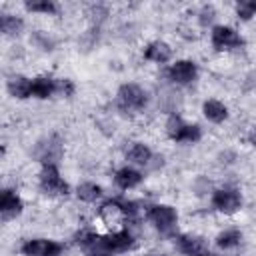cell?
<instances>
[{"label": "cell", "instance_id": "obj_18", "mask_svg": "<svg viewBox=\"0 0 256 256\" xmlns=\"http://www.w3.org/2000/svg\"><path fill=\"white\" fill-rule=\"evenodd\" d=\"M126 158L132 162V164H150V160H152V152H150V148L146 146V144H134L130 150H128V154H126Z\"/></svg>", "mask_w": 256, "mask_h": 256}, {"label": "cell", "instance_id": "obj_3", "mask_svg": "<svg viewBox=\"0 0 256 256\" xmlns=\"http://www.w3.org/2000/svg\"><path fill=\"white\" fill-rule=\"evenodd\" d=\"M126 212L120 204V200H110V202H104L100 206V220L112 230V232H118L122 230V224L126 220Z\"/></svg>", "mask_w": 256, "mask_h": 256}, {"label": "cell", "instance_id": "obj_24", "mask_svg": "<svg viewBox=\"0 0 256 256\" xmlns=\"http://www.w3.org/2000/svg\"><path fill=\"white\" fill-rule=\"evenodd\" d=\"M200 140V128L196 124H184L180 136L176 138V142H196Z\"/></svg>", "mask_w": 256, "mask_h": 256}, {"label": "cell", "instance_id": "obj_6", "mask_svg": "<svg viewBox=\"0 0 256 256\" xmlns=\"http://www.w3.org/2000/svg\"><path fill=\"white\" fill-rule=\"evenodd\" d=\"M210 42L216 50H228V48H238L242 46L240 34L230 28V26H216L210 34Z\"/></svg>", "mask_w": 256, "mask_h": 256}, {"label": "cell", "instance_id": "obj_4", "mask_svg": "<svg viewBox=\"0 0 256 256\" xmlns=\"http://www.w3.org/2000/svg\"><path fill=\"white\" fill-rule=\"evenodd\" d=\"M240 204H242V198H240L238 190H234V188H220L212 194V206L218 212L232 214L240 208Z\"/></svg>", "mask_w": 256, "mask_h": 256}, {"label": "cell", "instance_id": "obj_31", "mask_svg": "<svg viewBox=\"0 0 256 256\" xmlns=\"http://www.w3.org/2000/svg\"><path fill=\"white\" fill-rule=\"evenodd\" d=\"M196 256H214V254H210V252H202V254H196Z\"/></svg>", "mask_w": 256, "mask_h": 256}, {"label": "cell", "instance_id": "obj_7", "mask_svg": "<svg viewBox=\"0 0 256 256\" xmlns=\"http://www.w3.org/2000/svg\"><path fill=\"white\" fill-rule=\"evenodd\" d=\"M148 218L158 226L160 232H172L174 224H176V210L172 206H166V204H156V206H150L148 210Z\"/></svg>", "mask_w": 256, "mask_h": 256}, {"label": "cell", "instance_id": "obj_26", "mask_svg": "<svg viewBox=\"0 0 256 256\" xmlns=\"http://www.w3.org/2000/svg\"><path fill=\"white\" fill-rule=\"evenodd\" d=\"M236 14H238V18H242V20L252 18V16L256 14V2H250V0L240 2V4L236 6Z\"/></svg>", "mask_w": 256, "mask_h": 256}, {"label": "cell", "instance_id": "obj_1", "mask_svg": "<svg viewBox=\"0 0 256 256\" xmlns=\"http://www.w3.org/2000/svg\"><path fill=\"white\" fill-rule=\"evenodd\" d=\"M40 188L50 196H64L68 192V184L60 178L56 164H46L40 172Z\"/></svg>", "mask_w": 256, "mask_h": 256}, {"label": "cell", "instance_id": "obj_23", "mask_svg": "<svg viewBox=\"0 0 256 256\" xmlns=\"http://www.w3.org/2000/svg\"><path fill=\"white\" fill-rule=\"evenodd\" d=\"M182 128H184V122H182V118H180V116L172 114V116L166 120V134H168L172 140H176V138L180 136Z\"/></svg>", "mask_w": 256, "mask_h": 256}, {"label": "cell", "instance_id": "obj_17", "mask_svg": "<svg viewBox=\"0 0 256 256\" xmlns=\"http://www.w3.org/2000/svg\"><path fill=\"white\" fill-rule=\"evenodd\" d=\"M54 92H56V80H52L50 76H40V78L32 80V96L48 98Z\"/></svg>", "mask_w": 256, "mask_h": 256}, {"label": "cell", "instance_id": "obj_20", "mask_svg": "<svg viewBox=\"0 0 256 256\" xmlns=\"http://www.w3.org/2000/svg\"><path fill=\"white\" fill-rule=\"evenodd\" d=\"M76 194H78V198H80L82 202H94V200L100 198L102 190H100V186L94 184V182H82V184L76 188Z\"/></svg>", "mask_w": 256, "mask_h": 256}, {"label": "cell", "instance_id": "obj_22", "mask_svg": "<svg viewBox=\"0 0 256 256\" xmlns=\"http://www.w3.org/2000/svg\"><path fill=\"white\" fill-rule=\"evenodd\" d=\"M26 10H30V12H42V14H56V4L50 2V0L26 2Z\"/></svg>", "mask_w": 256, "mask_h": 256}, {"label": "cell", "instance_id": "obj_16", "mask_svg": "<svg viewBox=\"0 0 256 256\" xmlns=\"http://www.w3.org/2000/svg\"><path fill=\"white\" fill-rule=\"evenodd\" d=\"M8 92L14 98H28L32 96V80L22 78V76H14L8 80Z\"/></svg>", "mask_w": 256, "mask_h": 256}, {"label": "cell", "instance_id": "obj_2", "mask_svg": "<svg viewBox=\"0 0 256 256\" xmlns=\"http://www.w3.org/2000/svg\"><path fill=\"white\" fill-rule=\"evenodd\" d=\"M118 104L124 110H142L146 104V92L138 84H124L118 90Z\"/></svg>", "mask_w": 256, "mask_h": 256}, {"label": "cell", "instance_id": "obj_12", "mask_svg": "<svg viewBox=\"0 0 256 256\" xmlns=\"http://www.w3.org/2000/svg\"><path fill=\"white\" fill-rule=\"evenodd\" d=\"M178 250L188 254V256H196L206 252V240L202 236H194V234H184L178 238Z\"/></svg>", "mask_w": 256, "mask_h": 256}, {"label": "cell", "instance_id": "obj_19", "mask_svg": "<svg viewBox=\"0 0 256 256\" xmlns=\"http://www.w3.org/2000/svg\"><path fill=\"white\" fill-rule=\"evenodd\" d=\"M240 240H242V234H240V230H238V228H228V230H224V232H220V234H218V238H216V244H218L220 248L228 250V248H234V246H238V244H240Z\"/></svg>", "mask_w": 256, "mask_h": 256}, {"label": "cell", "instance_id": "obj_11", "mask_svg": "<svg viewBox=\"0 0 256 256\" xmlns=\"http://www.w3.org/2000/svg\"><path fill=\"white\" fill-rule=\"evenodd\" d=\"M60 154H62V144H60V140L56 136L48 138L46 142H42L38 146V158L44 162V166L46 164H54L60 158Z\"/></svg>", "mask_w": 256, "mask_h": 256}, {"label": "cell", "instance_id": "obj_29", "mask_svg": "<svg viewBox=\"0 0 256 256\" xmlns=\"http://www.w3.org/2000/svg\"><path fill=\"white\" fill-rule=\"evenodd\" d=\"M88 256H112L108 250H100V252H90Z\"/></svg>", "mask_w": 256, "mask_h": 256}, {"label": "cell", "instance_id": "obj_10", "mask_svg": "<svg viewBox=\"0 0 256 256\" xmlns=\"http://www.w3.org/2000/svg\"><path fill=\"white\" fill-rule=\"evenodd\" d=\"M0 212H2V218L4 220L14 218L16 214L22 212V200L16 196V192L2 190V196H0Z\"/></svg>", "mask_w": 256, "mask_h": 256}, {"label": "cell", "instance_id": "obj_28", "mask_svg": "<svg viewBox=\"0 0 256 256\" xmlns=\"http://www.w3.org/2000/svg\"><path fill=\"white\" fill-rule=\"evenodd\" d=\"M72 90H74V86L70 80H56V92H62L68 96V94H72Z\"/></svg>", "mask_w": 256, "mask_h": 256}, {"label": "cell", "instance_id": "obj_5", "mask_svg": "<svg viewBox=\"0 0 256 256\" xmlns=\"http://www.w3.org/2000/svg\"><path fill=\"white\" fill-rule=\"evenodd\" d=\"M62 244L46 238H34L22 244V254L24 256H58L62 252Z\"/></svg>", "mask_w": 256, "mask_h": 256}, {"label": "cell", "instance_id": "obj_14", "mask_svg": "<svg viewBox=\"0 0 256 256\" xmlns=\"http://www.w3.org/2000/svg\"><path fill=\"white\" fill-rule=\"evenodd\" d=\"M114 182L122 188V190H128V188H134L142 182V174L134 168H120L116 174H114Z\"/></svg>", "mask_w": 256, "mask_h": 256}, {"label": "cell", "instance_id": "obj_8", "mask_svg": "<svg viewBox=\"0 0 256 256\" xmlns=\"http://www.w3.org/2000/svg\"><path fill=\"white\" fill-rule=\"evenodd\" d=\"M132 244H134V236L128 230H118V232H112V234L98 240V246L102 250H108V252H124Z\"/></svg>", "mask_w": 256, "mask_h": 256}, {"label": "cell", "instance_id": "obj_25", "mask_svg": "<svg viewBox=\"0 0 256 256\" xmlns=\"http://www.w3.org/2000/svg\"><path fill=\"white\" fill-rule=\"evenodd\" d=\"M98 240H100V236H98L96 232H92V230H86V228L76 234V242H78L80 246H96Z\"/></svg>", "mask_w": 256, "mask_h": 256}, {"label": "cell", "instance_id": "obj_9", "mask_svg": "<svg viewBox=\"0 0 256 256\" xmlns=\"http://www.w3.org/2000/svg\"><path fill=\"white\" fill-rule=\"evenodd\" d=\"M196 72L198 70H196V64L194 62H190V60H178L176 64L170 66L168 76L176 84H188V82H192L196 78Z\"/></svg>", "mask_w": 256, "mask_h": 256}, {"label": "cell", "instance_id": "obj_27", "mask_svg": "<svg viewBox=\"0 0 256 256\" xmlns=\"http://www.w3.org/2000/svg\"><path fill=\"white\" fill-rule=\"evenodd\" d=\"M214 16H216L214 8H212V6H204V8L200 10V24H202V26L210 24V22L214 20Z\"/></svg>", "mask_w": 256, "mask_h": 256}, {"label": "cell", "instance_id": "obj_13", "mask_svg": "<svg viewBox=\"0 0 256 256\" xmlns=\"http://www.w3.org/2000/svg\"><path fill=\"white\" fill-rule=\"evenodd\" d=\"M170 56H172V48H170L166 42H160V40L148 44L146 50H144V58L150 60V62H156V64H164V62H168Z\"/></svg>", "mask_w": 256, "mask_h": 256}, {"label": "cell", "instance_id": "obj_21", "mask_svg": "<svg viewBox=\"0 0 256 256\" xmlns=\"http://www.w3.org/2000/svg\"><path fill=\"white\" fill-rule=\"evenodd\" d=\"M0 26H2V32H4V34L12 36V34H18V32L22 30L24 22H22V18H18V16H14V14H2Z\"/></svg>", "mask_w": 256, "mask_h": 256}, {"label": "cell", "instance_id": "obj_30", "mask_svg": "<svg viewBox=\"0 0 256 256\" xmlns=\"http://www.w3.org/2000/svg\"><path fill=\"white\" fill-rule=\"evenodd\" d=\"M248 140H250V144H252V146H256V128H254V130L250 132V136H248Z\"/></svg>", "mask_w": 256, "mask_h": 256}, {"label": "cell", "instance_id": "obj_15", "mask_svg": "<svg viewBox=\"0 0 256 256\" xmlns=\"http://www.w3.org/2000/svg\"><path fill=\"white\" fill-rule=\"evenodd\" d=\"M202 112L210 122H216V124L224 122L226 116H228V110L220 100H206L204 106H202Z\"/></svg>", "mask_w": 256, "mask_h": 256}]
</instances>
